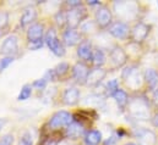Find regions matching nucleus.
I'll return each mask as SVG.
<instances>
[{
  "mask_svg": "<svg viewBox=\"0 0 158 145\" xmlns=\"http://www.w3.org/2000/svg\"><path fill=\"white\" fill-rule=\"evenodd\" d=\"M94 22L98 28H109L113 23V14L112 10L107 5H101L94 12Z\"/></svg>",
  "mask_w": 158,
  "mask_h": 145,
  "instance_id": "obj_5",
  "label": "nucleus"
},
{
  "mask_svg": "<svg viewBox=\"0 0 158 145\" xmlns=\"http://www.w3.org/2000/svg\"><path fill=\"white\" fill-rule=\"evenodd\" d=\"M42 145H59V140H55V139H52V138H48L43 142Z\"/></svg>",
  "mask_w": 158,
  "mask_h": 145,
  "instance_id": "obj_37",
  "label": "nucleus"
},
{
  "mask_svg": "<svg viewBox=\"0 0 158 145\" xmlns=\"http://www.w3.org/2000/svg\"><path fill=\"white\" fill-rule=\"evenodd\" d=\"M44 43L45 45L49 48V50L58 57H63L66 53L65 50V45L63 43V40L58 36V29L56 27H50L47 32H45V37H44Z\"/></svg>",
  "mask_w": 158,
  "mask_h": 145,
  "instance_id": "obj_1",
  "label": "nucleus"
},
{
  "mask_svg": "<svg viewBox=\"0 0 158 145\" xmlns=\"http://www.w3.org/2000/svg\"><path fill=\"white\" fill-rule=\"evenodd\" d=\"M7 123V120L6 118H0V131L4 128V126Z\"/></svg>",
  "mask_w": 158,
  "mask_h": 145,
  "instance_id": "obj_40",
  "label": "nucleus"
},
{
  "mask_svg": "<svg viewBox=\"0 0 158 145\" xmlns=\"http://www.w3.org/2000/svg\"><path fill=\"white\" fill-rule=\"evenodd\" d=\"M38 17V12L35 7H26L21 15L20 18V26L22 28H28L30 26H32L33 23H36Z\"/></svg>",
  "mask_w": 158,
  "mask_h": 145,
  "instance_id": "obj_19",
  "label": "nucleus"
},
{
  "mask_svg": "<svg viewBox=\"0 0 158 145\" xmlns=\"http://www.w3.org/2000/svg\"><path fill=\"white\" fill-rule=\"evenodd\" d=\"M83 39L85 37L80 32V29L65 28L61 32V40L65 46H77Z\"/></svg>",
  "mask_w": 158,
  "mask_h": 145,
  "instance_id": "obj_10",
  "label": "nucleus"
},
{
  "mask_svg": "<svg viewBox=\"0 0 158 145\" xmlns=\"http://www.w3.org/2000/svg\"><path fill=\"white\" fill-rule=\"evenodd\" d=\"M119 138L118 137H115V135H113V137H110V138H108L106 142H104V145H114L117 143V140H118Z\"/></svg>",
  "mask_w": 158,
  "mask_h": 145,
  "instance_id": "obj_36",
  "label": "nucleus"
},
{
  "mask_svg": "<svg viewBox=\"0 0 158 145\" xmlns=\"http://www.w3.org/2000/svg\"><path fill=\"white\" fill-rule=\"evenodd\" d=\"M89 71H91V70H89L88 65L79 60V61L73 66V69H71V77H73V79L75 80L76 84L86 85Z\"/></svg>",
  "mask_w": 158,
  "mask_h": 145,
  "instance_id": "obj_8",
  "label": "nucleus"
},
{
  "mask_svg": "<svg viewBox=\"0 0 158 145\" xmlns=\"http://www.w3.org/2000/svg\"><path fill=\"white\" fill-rule=\"evenodd\" d=\"M125 145H139V144H135V143H127V144H125Z\"/></svg>",
  "mask_w": 158,
  "mask_h": 145,
  "instance_id": "obj_42",
  "label": "nucleus"
},
{
  "mask_svg": "<svg viewBox=\"0 0 158 145\" xmlns=\"http://www.w3.org/2000/svg\"><path fill=\"white\" fill-rule=\"evenodd\" d=\"M45 26L42 22H36L32 26H30L26 31V38L27 43H35V41H40L44 40L45 37Z\"/></svg>",
  "mask_w": 158,
  "mask_h": 145,
  "instance_id": "obj_12",
  "label": "nucleus"
},
{
  "mask_svg": "<svg viewBox=\"0 0 158 145\" xmlns=\"http://www.w3.org/2000/svg\"><path fill=\"white\" fill-rule=\"evenodd\" d=\"M134 137L139 142V145H155L157 143L156 134L147 128H137L134 132Z\"/></svg>",
  "mask_w": 158,
  "mask_h": 145,
  "instance_id": "obj_15",
  "label": "nucleus"
},
{
  "mask_svg": "<svg viewBox=\"0 0 158 145\" xmlns=\"http://www.w3.org/2000/svg\"><path fill=\"white\" fill-rule=\"evenodd\" d=\"M109 57H110L112 64L115 67H123L127 61V54L125 53V50L123 48H120L118 45H115L114 48L110 49Z\"/></svg>",
  "mask_w": 158,
  "mask_h": 145,
  "instance_id": "obj_18",
  "label": "nucleus"
},
{
  "mask_svg": "<svg viewBox=\"0 0 158 145\" xmlns=\"http://www.w3.org/2000/svg\"><path fill=\"white\" fill-rule=\"evenodd\" d=\"M1 55V54H0ZM15 57H11V56H2L1 57V61H0V72H2L4 70H6L9 67V65H11L14 62Z\"/></svg>",
  "mask_w": 158,
  "mask_h": 145,
  "instance_id": "obj_32",
  "label": "nucleus"
},
{
  "mask_svg": "<svg viewBox=\"0 0 158 145\" xmlns=\"http://www.w3.org/2000/svg\"><path fill=\"white\" fill-rule=\"evenodd\" d=\"M47 85H48V82L42 77V78H38V79H36L35 82H32V87H33V89H36V90H44L45 88H47Z\"/></svg>",
  "mask_w": 158,
  "mask_h": 145,
  "instance_id": "obj_30",
  "label": "nucleus"
},
{
  "mask_svg": "<svg viewBox=\"0 0 158 145\" xmlns=\"http://www.w3.org/2000/svg\"><path fill=\"white\" fill-rule=\"evenodd\" d=\"M83 139L86 145H99L102 143V133L98 129H89L86 132Z\"/></svg>",
  "mask_w": 158,
  "mask_h": 145,
  "instance_id": "obj_21",
  "label": "nucleus"
},
{
  "mask_svg": "<svg viewBox=\"0 0 158 145\" xmlns=\"http://www.w3.org/2000/svg\"><path fill=\"white\" fill-rule=\"evenodd\" d=\"M71 69H73V67H71L70 64L66 62V61H63V62L58 64V65L54 67V72H55L56 77H58V80H63L64 78L71 76Z\"/></svg>",
  "mask_w": 158,
  "mask_h": 145,
  "instance_id": "obj_22",
  "label": "nucleus"
},
{
  "mask_svg": "<svg viewBox=\"0 0 158 145\" xmlns=\"http://www.w3.org/2000/svg\"><path fill=\"white\" fill-rule=\"evenodd\" d=\"M97 29H99L98 28V26L96 25V22L94 21H85L81 26H80V32L83 34V37L87 36V34H91V33H94Z\"/></svg>",
  "mask_w": 158,
  "mask_h": 145,
  "instance_id": "obj_27",
  "label": "nucleus"
},
{
  "mask_svg": "<svg viewBox=\"0 0 158 145\" xmlns=\"http://www.w3.org/2000/svg\"><path fill=\"white\" fill-rule=\"evenodd\" d=\"M87 5H88V6H101L102 4H101V1H98V0H91V1L88 0V1H87Z\"/></svg>",
  "mask_w": 158,
  "mask_h": 145,
  "instance_id": "obj_39",
  "label": "nucleus"
},
{
  "mask_svg": "<svg viewBox=\"0 0 158 145\" xmlns=\"http://www.w3.org/2000/svg\"><path fill=\"white\" fill-rule=\"evenodd\" d=\"M119 89V80L118 79H110L106 83V87H104V94L106 96H112L118 92Z\"/></svg>",
  "mask_w": 158,
  "mask_h": 145,
  "instance_id": "obj_28",
  "label": "nucleus"
},
{
  "mask_svg": "<svg viewBox=\"0 0 158 145\" xmlns=\"http://www.w3.org/2000/svg\"><path fill=\"white\" fill-rule=\"evenodd\" d=\"M43 78L49 83V82H55V80H58V77H56V74L54 72V69H50V70H47L45 73H44V76H43Z\"/></svg>",
  "mask_w": 158,
  "mask_h": 145,
  "instance_id": "obj_33",
  "label": "nucleus"
},
{
  "mask_svg": "<svg viewBox=\"0 0 158 145\" xmlns=\"http://www.w3.org/2000/svg\"><path fill=\"white\" fill-rule=\"evenodd\" d=\"M127 110L130 115L136 120H147L150 117V110L148 104L143 99H135L129 103Z\"/></svg>",
  "mask_w": 158,
  "mask_h": 145,
  "instance_id": "obj_4",
  "label": "nucleus"
},
{
  "mask_svg": "<svg viewBox=\"0 0 158 145\" xmlns=\"http://www.w3.org/2000/svg\"><path fill=\"white\" fill-rule=\"evenodd\" d=\"M150 31H151V26H148L145 22H137L131 28L130 37H131V39H132L134 43L139 44V43H142L143 40H146L147 36L150 34Z\"/></svg>",
  "mask_w": 158,
  "mask_h": 145,
  "instance_id": "obj_11",
  "label": "nucleus"
},
{
  "mask_svg": "<svg viewBox=\"0 0 158 145\" xmlns=\"http://www.w3.org/2000/svg\"><path fill=\"white\" fill-rule=\"evenodd\" d=\"M71 122H74L73 115L66 110H59L50 116V118L48 121V128L50 131L65 129Z\"/></svg>",
  "mask_w": 158,
  "mask_h": 145,
  "instance_id": "obj_2",
  "label": "nucleus"
},
{
  "mask_svg": "<svg viewBox=\"0 0 158 145\" xmlns=\"http://www.w3.org/2000/svg\"><path fill=\"white\" fill-rule=\"evenodd\" d=\"M86 128L82 123H80L77 121L71 122L65 129H64V135L66 139L70 140H77L80 138H83L86 134Z\"/></svg>",
  "mask_w": 158,
  "mask_h": 145,
  "instance_id": "obj_14",
  "label": "nucleus"
},
{
  "mask_svg": "<svg viewBox=\"0 0 158 145\" xmlns=\"http://www.w3.org/2000/svg\"><path fill=\"white\" fill-rule=\"evenodd\" d=\"M113 99H114V101L117 103V105L120 109H125L129 105V103H130L127 93L125 90H123V89H119L118 92L113 95Z\"/></svg>",
  "mask_w": 158,
  "mask_h": 145,
  "instance_id": "obj_25",
  "label": "nucleus"
},
{
  "mask_svg": "<svg viewBox=\"0 0 158 145\" xmlns=\"http://www.w3.org/2000/svg\"><path fill=\"white\" fill-rule=\"evenodd\" d=\"M143 79L151 90L155 92L158 89V72L155 69H147L143 72Z\"/></svg>",
  "mask_w": 158,
  "mask_h": 145,
  "instance_id": "obj_20",
  "label": "nucleus"
},
{
  "mask_svg": "<svg viewBox=\"0 0 158 145\" xmlns=\"http://www.w3.org/2000/svg\"><path fill=\"white\" fill-rule=\"evenodd\" d=\"M152 124L153 126H156V127H158V113L152 118Z\"/></svg>",
  "mask_w": 158,
  "mask_h": 145,
  "instance_id": "obj_41",
  "label": "nucleus"
},
{
  "mask_svg": "<svg viewBox=\"0 0 158 145\" xmlns=\"http://www.w3.org/2000/svg\"><path fill=\"white\" fill-rule=\"evenodd\" d=\"M93 51H94V46H93L92 41L89 39H87V38H85L76 46V54L79 56L80 61H82V62H85L87 65L89 62H92Z\"/></svg>",
  "mask_w": 158,
  "mask_h": 145,
  "instance_id": "obj_7",
  "label": "nucleus"
},
{
  "mask_svg": "<svg viewBox=\"0 0 158 145\" xmlns=\"http://www.w3.org/2000/svg\"><path fill=\"white\" fill-rule=\"evenodd\" d=\"M68 10V9H66ZM66 10H59L55 15H54V23L56 29L59 31H64L68 27V17H66Z\"/></svg>",
  "mask_w": 158,
  "mask_h": 145,
  "instance_id": "obj_23",
  "label": "nucleus"
},
{
  "mask_svg": "<svg viewBox=\"0 0 158 145\" xmlns=\"http://www.w3.org/2000/svg\"><path fill=\"white\" fill-rule=\"evenodd\" d=\"M130 31L131 29L129 25L124 21H115L108 28V33L112 37H114L115 39H120V40H124L130 36Z\"/></svg>",
  "mask_w": 158,
  "mask_h": 145,
  "instance_id": "obj_13",
  "label": "nucleus"
},
{
  "mask_svg": "<svg viewBox=\"0 0 158 145\" xmlns=\"http://www.w3.org/2000/svg\"><path fill=\"white\" fill-rule=\"evenodd\" d=\"M32 93H33V87L32 84L30 83H26L22 85L19 95H17V100L19 101H25V100H28L31 96H32Z\"/></svg>",
  "mask_w": 158,
  "mask_h": 145,
  "instance_id": "obj_26",
  "label": "nucleus"
},
{
  "mask_svg": "<svg viewBox=\"0 0 158 145\" xmlns=\"http://www.w3.org/2000/svg\"><path fill=\"white\" fill-rule=\"evenodd\" d=\"M114 10L117 11L119 17H123L125 20L134 18L137 12V6L135 2L129 1H115L114 2Z\"/></svg>",
  "mask_w": 158,
  "mask_h": 145,
  "instance_id": "obj_9",
  "label": "nucleus"
},
{
  "mask_svg": "<svg viewBox=\"0 0 158 145\" xmlns=\"http://www.w3.org/2000/svg\"><path fill=\"white\" fill-rule=\"evenodd\" d=\"M107 73H108L107 70H104L103 67H93V69H91V71L88 73V78H87L86 85H88L91 88L98 87L103 82V79L106 78Z\"/></svg>",
  "mask_w": 158,
  "mask_h": 145,
  "instance_id": "obj_17",
  "label": "nucleus"
},
{
  "mask_svg": "<svg viewBox=\"0 0 158 145\" xmlns=\"http://www.w3.org/2000/svg\"><path fill=\"white\" fill-rule=\"evenodd\" d=\"M44 40H40V41H35V43H28L27 44V48L28 50H32V51H36V50H40V48L44 46Z\"/></svg>",
  "mask_w": 158,
  "mask_h": 145,
  "instance_id": "obj_35",
  "label": "nucleus"
},
{
  "mask_svg": "<svg viewBox=\"0 0 158 145\" xmlns=\"http://www.w3.org/2000/svg\"><path fill=\"white\" fill-rule=\"evenodd\" d=\"M81 93L76 87H69L66 88L61 94V101L66 106H75L80 103Z\"/></svg>",
  "mask_w": 158,
  "mask_h": 145,
  "instance_id": "obj_16",
  "label": "nucleus"
},
{
  "mask_svg": "<svg viewBox=\"0 0 158 145\" xmlns=\"http://www.w3.org/2000/svg\"><path fill=\"white\" fill-rule=\"evenodd\" d=\"M88 12L85 5L75 7V9H68L66 10V17H68V27L71 29H79L80 26L85 22L87 18Z\"/></svg>",
  "mask_w": 158,
  "mask_h": 145,
  "instance_id": "obj_3",
  "label": "nucleus"
},
{
  "mask_svg": "<svg viewBox=\"0 0 158 145\" xmlns=\"http://www.w3.org/2000/svg\"><path fill=\"white\" fill-rule=\"evenodd\" d=\"M157 5H158V1H157Z\"/></svg>",
  "mask_w": 158,
  "mask_h": 145,
  "instance_id": "obj_44",
  "label": "nucleus"
},
{
  "mask_svg": "<svg viewBox=\"0 0 158 145\" xmlns=\"http://www.w3.org/2000/svg\"><path fill=\"white\" fill-rule=\"evenodd\" d=\"M152 101H153V104H155V106L158 108V89L157 90H155L153 92V96H152Z\"/></svg>",
  "mask_w": 158,
  "mask_h": 145,
  "instance_id": "obj_38",
  "label": "nucleus"
},
{
  "mask_svg": "<svg viewBox=\"0 0 158 145\" xmlns=\"http://www.w3.org/2000/svg\"><path fill=\"white\" fill-rule=\"evenodd\" d=\"M19 145H33V138H32V135H31L30 132H25L21 135Z\"/></svg>",
  "mask_w": 158,
  "mask_h": 145,
  "instance_id": "obj_31",
  "label": "nucleus"
},
{
  "mask_svg": "<svg viewBox=\"0 0 158 145\" xmlns=\"http://www.w3.org/2000/svg\"><path fill=\"white\" fill-rule=\"evenodd\" d=\"M20 51V43L19 37L16 34H10L4 39L0 45V54L2 56H11L15 57Z\"/></svg>",
  "mask_w": 158,
  "mask_h": 145,
  "instance_id": "obj_6",
  "label": "nucleus"
},
{
  "mask_svg": "<svg viewBox=\"0 0 158 145\" xmlns=\"http://www.w3.org/2000/svg\"><path fill=\"white\" fill-rule=\"evenodd\" d=\"M0 145H14V134L7 133L0 138Z\"/></svg>",
  "mask_w": 158,
  "mask_h": 145,
  "instance_id": "obj_34",
  "label": "nucleus"
},
{
  "mask_svg": "<svg viewBox=\"0 0 158 145\" xmlns=\"http://www.w3.org/2000/svg\"><path fill=\"white\" fill-rule=\"evenodd\" d=\"M10 22V14L7 11H0V31H4L5 28H7Z\"/></svg>",
  "mask_w": 158,
  "mask_h": 145,
  "instance_id": "obj_29",
  "label": "nucleus"
},
{
  "mask_svg": "<svg viewBox=\"0 0 158 145\" xmlns=\"http://www.w3.org/2000/svg\"><path fill=\"white\" fill-rule=\"evenodd\" d=\"M106 60H107V56H106L103 49L94 48L93 57H92V65H93V67H103V65L106 64Z\"/></svg>",
  "mask_w": 158,
  "mask_h": 145,
  "instance_id": "obj_24",
  "label": "nucleus"
},
{
  "mask_svg": "<svg viewBox=\"0 0 158 145\" xmlns=\"http://www.w3.org/2000/svg\"><path fill=\"white\" fill-rule=\"evenodd\" d=\"M1 57H2V55H0V61H1Z\"/></svg>",
  "mask_w": 158,
  "mask_h": 145,
  "instance_id": "obj_43",
  "label": "nucleus"
}]
</instances>
